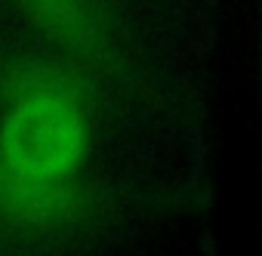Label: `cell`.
<instances>
[{
	"label": "cell",
	"mask_w": 262,
	"mask_h": 256,
	"mask_svg": "<svg viewBox=\"0 0 262 256\" xmlns=\"http://www.w3.org/2000/svg\"><path fill=\"white\" fill-rule=\"evenodd\" d=\"M90 155L86 108L71 102H19L0 120V164L37 176L77 173Z\"/></svg>",
	"instance_id": "cell-1"
},
{
	"label": "cell",
	"mask_w": 262,
	"mask_h": 256,
	"mask_svg": "<svg viewBox=\"0 0 262 256\" xmlns=\"http://www.w3.org/2000/svg\"><path fill=\"white\" fill-rule=\"evenodd\" d=\"M93 99L90 65L71 56H13L0 62V105L71 102L86 108Z\"/></svg>",
	"instance_id": "cell-4"
},
{
	"label": "cell",
	"mask_w": 262,
	"mask_h": 256,
	"mask_svg": "<svg viewBox=\"0 0 262 256\" xmlns=\"http://www.w3.org/2000/svg\"><path fill=\"white\" fill-rule=\"evenodd\" d=\"M99 210V191L68 176H37L0 164V219L28 231H62L93 219Z\"/></svg>",
	"instance_id": "cell-2"
},
{
	"label": "cell",
	"mask_w": 262,
	"mask_h": 256,
	"mask_svg": "<svg viewBox=\"0 0 262 256\" xmlns=\"http://www.w3.org/2000/svg\"><path fill=\"white\" fill-rule=\"evenodd\" d=\"M22 16L62 53L83 65L111 59L114 31L105 0H13Z\"/></svg>",
	"instance_id": "cell-3"
}]
</instances>
